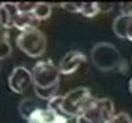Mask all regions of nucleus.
I'll return each instance as SVG.
<instances>
[{
	"label": "nucleus",
	"instance_id": "nucleus-1",
	"mask_svg": "<svg viewBox=\"0 0 132 123\" xmlns=\"http://www.w3.org/2000/svg\"><path fill=\"white\" fill-rule=\"evenodd\" d=\"M30 71L36 96L43 100H51L55 97L61 82V71L58 66H55L52 60H39Z\"/></svg>",
	"mask_w": 132,
	"mask_h": 123
},
{
	"label": "nucleus",
	"instance_id": "nucleus-2",
	"mask_svg": "<svg viewBox=\"0 0 132 123\" xmlns=\"http://www.w3.org/2000/svg\"><path fill=\"white\" fill-rule=\"evenodd\" d=\"M91 60L101 71H128V63L117 47L110 43H98L91 49Z\"/></svg>",
	"mask_w": 132,
	"mask_h": 123
},
{
	"label": "nucleus",
	"instance_id": "nucleus-3",
	"mask_svg": "<svg viewBox=\"0 0 132 123\" xmlns=\"http://www.w3.org/2000/svg\"><path fill=\"white\" fill-rule=\"evenodd\" d=\"M92 100L94 97L89 88H85V86L74 88L69 90L66 94L61 96L59 112L68 119L70 118L76 119L88 108V105L92 102Z\"/></svg>",
	"mask_w": 132,
	"mask_h": 123
},
{
	"label": "nucleus",
	"instance_id": "nucleus-4",
	"mask_svg": "<svg viewBox=\"0 0 132 123\" xmlns=\"http://www.w3.org/2000/svg\"><path fill=\"white\" fill-rule=\"evenodd\" d=\"M116 115L114 104L110 98H94L80 116L76 118L77 123H110Z\"/></svg>",
	"mask_w": 132,
	"mask_h": 123
},
{
	"label": "nucleus",
	"instance_id": "nucleus-5",
	"mask_svg": "<svg viewBox=\"0 0 132 123\" xmlns=\"http://www.w3.org/2000/svg\"><path fill=\"white\" fill-rule=\"evenodd\" d=\"M16 45L28 56L39 57L45 52L47 38L44 33L39 29H30V30L19 33L16 37Z\"/></svg>",
	"mask_w": 132,
	"mask_h": 123
},
{
	"label": "nucleus",
	"instance_id": "nucleus-6",
	"mask_svg": "<svg viewBox=\"0 0 132 123\" xmlns=\"http://www.w3.org/2000/svg\"><path fill=\"white\" fill-rule=\"evenodd\" d=\"M33 85L32 71L25 66H16L8 75V88L11 92L16 94H22Z\"/></svg>",
	"mask_w": 132,
	"mask_h": 123
},
{
	"label": "nucleus",
	"instance_id": "nucleus-7",
	"mask_svg": "<svg viewBox=\"0 0 132 123\" xmlns=\"http://www.w3.org/2000/svg\"><path fill=\"white\" fill-rule=\"evenodd\" d=\"M87 56L81 51H70L62 57L61 63L58 64V68L61 71V75H70V74L76 73L82 64L85 63Z\"/></svg>",
	"mask_w": 132,
	"mask_h": 123
},
{
	"label": "nucleus",
	"instance_id": "nucleus-8",
	"mask_svg": "<svg viewBox=\"0 0 132 123\" xmlns=\"http://www.w3.org/2000/svg\"><path fill=\"white\" fill-rule=\"evenodd\" d=\"M28 123H69V119L56 111L40 107L29 116Z\"/></svg>",
	"mask_w": 132,
	"mask_h": 123
},
{
	"label": "nucleus",
	"instance_id": "nucleus-9",
	"mask_svg": "<svg viewBox=\"0 0 132 123\" xmlns=\"http://www.w3.org/2000/svg\"><path fill=\"white\" fill-rule=\"evenodd\" d=\"M113 32L118 38L132 41V16L120 14L113 20Z\"/></svg>",
	"mask_w": 132,
	"mask_h": 123
},
{
	"label": "nucleus",
	"instance_id": "nucleus-10",
	"mask_svg": "<svg viewBox=\"0 0 132 123\" xmlns=\"http://www.w3.org/2000/svg\"><path fill=\"white\" fill-rule=\"evenodd\" d=\"M16 3H2L0 4V20L3 29H10L14 26V20L18 15Z\"/></svg>",
	"mask_w": 132,
	"mask_h": 123
},
{
	"label": "nucleus",
	"instance_id": "nucleus-11",
	"mask_svg": "<svg viewBox=\"0 0 132 123\" xmlns=\"http://www.w3.org/2000/svg\"><path fill=\"white\" fill-rule=\"evenodd\" d=\"M40 20L36 18V15L33 12H18L12 27L18 29L21 32H26L30 30V29H37Z\"/></svg>",
	"mask_w": 132,
	"mask_h": 123
},
{
	"label": "nucleus",
	"instance_id": "nucleus-12",
	"mask_svg": "<svg viewBox=\"0 0 132 123\" xmlns=\"http://www.w3.org/2000/svg\"><path fill=\"white\" fill-rule=\"evenodd\" d=\"M40 108V105H39V101L35 100V98H30V97H28V98H23L22 101L19 102V105H18V112L21 115V118H23V119H29V116L35 112L36 109H39Z\"/></svg>",
	"mask_w": 132,
	"mask_h": 123
},
{
	"label": "nucleus",
	"instance_id": "nucleus-13",
	"mask_svg": "<svg viewBox=\"0 0 132 123\" xmlns=\"http://www.w3.org/2000/svg\"><path fill=\"white\" fill-rule=\"evenodd\" d=\"M99 6L96 2H78L77 14H81L85 18H94L99 14Z\"/></svg>",
	"mask_w": 132,
	"mask_h": 123
},
{
	"label": "nucleus",
	"instance_id": "nucleus-14",
	"mask_svg": "<svg viewBox=\"0 0 132 123\" xmlns=\"http://www.w3.org/2000/svg\"><path fill=\"white\" fill-rule=\"evenodd\" d=\"M51 12H52V7L50 3H43V2H39L35 4V8H33V14L36 15V18L40 20H45L51 16Z\"/></svg>",
	"mask_w": 132,
	"mask_h": 123
},
{
	"label": "nucleus",
	"instance_id": "nucleus-15",
	"mask_svg": "<svg viewBox=\"0 0 132 123\" xmlns=\"http://www.w3.org/2000/svg\"><path fill=\"white\" fill-rule=\"evenodd\" d=\"M12 52V47L7 37H0V60L7 59Z\"/></svg>",
	"mask_w": 132,
	"mask_h": 123
},
{
	"label": "nucleus",
	"instance_id": "nucleus-16",
	"mask_svg": "<svg viewBox=\"0 0 132 123\" xmlns=\"http://www.w3.org/2000/svg\"><path fill=\"white\" fill-rule=\"evenodd\" d=\"M110 123H132V119L127 112H118L113 116Z\"/></svg>",
	"mask_w": 132,
	"mask_h": 123
},
{
	"label": "nucleus",
	"instance_id": "nucleus-17",
	"mask_svg": "<svg viewBox=\"0 0 132 123\" xmlns=\"http://www.w3.org/2000/svg\"><path fill=\"white\" fill-rule=\"evenodd\" d=\"M35 4H36V3H32V2L16 3V8H18V11H19V12H33Z\"/></svg>",
	"mask_w": 132,
	"mask_h": 123
},
{
	"label": "nucleus",
	"instance_id": "nucleus-18",
	"mask_svg": "<svg viewBox=\"0 0 132 123\" xmlns=\"http://www.w3.org/2000/svg\"><path fill=\"white\" fill-rule=\"evenodd\" d=\"M120 14L132 16V2H129V3H121V4H120Z\"/></svg>",
	"mask_w": 132,
	"mask_h": 123
},
{
	"label": "nucleus",
	"instance_id": "nucleus-19",
	"mask_svg": "<svg viewBox=\"0 0 132 123\" xmlns=\"http://www.w3.org/2000/svg\"><path fill=\"white\" fill-rule=\"evenodd\" d=\"M98 6H99V11L101 12H109L113 10L114 4L113 3H98Z\"/></svg>",
	"mask_w": 132,
	"mask_h": 123
},
{
	"label": "nucleus",
	"instance_id": "nucleus-20",
	"mask_svg": "<svg viewBox=\"0 0 132 123\" xmlns=\"http://www.w3.org/2000/svg\"><path fill=\"white\" fill-rule=\"evenodd\" d=\"M128 88H129V93L132 94V78L129 79V85H128Z\"/></svg>",
	"mask_w": 132,
	"mask_h": 123
},
{
	"label": "nucleus",
	"instance_id": "nucleus-21",
	"mask_svg": "<svg viewBox=\"0 0 132 123\" xmlns=\"http://www.w3.org/2000/svg\"><path fill=\"white\" fill-rule=\"evenodd\" d=\"M0 27H2V20H0Z\"/></svg>",
	"mask_w": 132,
	"mask_h": 123
}]
</instances>
